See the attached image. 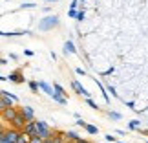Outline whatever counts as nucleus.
I'll list each match as a JSON object with an SVG mask.
<instances>
[{"label": "nucleus", "instance_id": "8", "mask_svg": "<svg viewBox=\"0 0 148 143\" xmlns=\"http://www.w3.org/2000/svg\"><path fill=\"white\" fill-rule=\"evenodd\" d=\"M5 79H9V81H13V83H24V77H22L18 72L11 73V75H9V77H5Z\"/></svg>", "mask_w": 148, "mask_h": 143}, {"label": "nucleus", "instance_id": "13", "mask_svg": "<svg viewBox=\"0 0 148 143\" xmlns=\"http://www.w3.org/2000/svg\"><path fill=\"white\" fill-rule=\"evenodd\" d=\"M84 128H86L90 134H97V132H99V128L95 127V125H88V123H86V125H84Z\"/></svg>", "mask_w": 148, "mask_h": 143}, {"label": "nucleus", "instance_id": "6", "mask_svg": "<svg viewBox=\"0 0 148 143\" xmlns=\"http://www.w3.org/2000/svg\"><path fill=\"white\" fill-rule=\"evenodd\" d=\"M71 86H73V90H75V92H77L79 95H84V97H90V94H88V90H86V88H84V86H82V84H81V83H79V81H73V83H71Z\"/></svg>", "mask_w": 148, "mask_h": 143}, {"label": "nucleus", "instance_id": "31", "mask_svg": "<svg viewBox=\"0 0 148 143\" xmlns=\"http://www.w3.org/2000/svg\"><path fill=\"white\" fill-rule=\"evenodd\" d=\"M0 81H5V77H2V75H0Z\"/></svg>", "mask_w": 148, "mask_h": 143}, {"label": "nucleus", "instance_id": "7", "mask_svg": "<svg viewBox=\"0 0 148 143\" xmlns=\"http://www.w3.org/2000/svg\"><path fill=\"white\" fill-rule=\"evenodd\" d=\"M11 123H13V127H15V128H18V130H22V128H24V125H26L24 117H22L20 114H16V116L13 117V121H11Z\"/></svg>", "mask_w": 148, "mask_h": 143}, {"label": "nucleus", "instance_id": "30", "mask_svg": "<svg viewBox=\"0 0 148 143\" xmlns=\"http://www.w3.org/2000/svg\"><path fill=\"white\" fill-rule=\"evenodd\" d=\"M44 2H57V0H44Z\"/></svg>", "mask_w": 148, "mask_h": 143}, {"label": "nucleus", "instance_id": "24", "mask_svg": "<svg viewBox=\"0 0 148 143\" xmlns=\"http://www.w3.org/2000/svg\"><path fill=\"white\" fill-rule=\"evenodd\" d=\"M22 8H27V9H31V8H35V4H29V2H27V4H22Z\"/></svg>", "mask_w": 148, "mask_h": 143}, {"label": "nucleus", "instance_id": "11", "mask_svg": "<svg viewBox=\"0 0 148 143\" xmlns=\"http://www.w3.org/2000/svg\"><path fill=\"white\" fill-rule=\"evenodd\" d=\"M9 106H13V103L8 101V99H4V97H0V112H4L5 108H9Z\"/></svg>", "mask_w": 148, "mask_h": 143}, {"label": "nucleus", "instance_id": "26", "mask_svg": "<svg viewBox=\"0 0 148 143\" xmlns=\"http://www.w3.org/2000/svg\"><path fill=\"white\" fill-rule=\"evenodd\" d=\"M88 105H90V106H92V108H99V106H97V105H95V103H93L92 99H88Z\"/></svg>", "mask_w": 148, "mask_h": 143}, {"label": "nucleus", "instance_id": "1", "mask_svg": "<svg viewBox=\"0 0 148 143\" xmlns=\"http://www.w3.org/2000/svg\"><path fill=\"white\" fill-rule=\"evenodd\" d=\"M35 128H37V136L40 140H48L51 132H49V127H48V123L46 121H35Z\"/></svg>", "mask_w": 148, "mask_h": 143}, {"label": "nucleus", "instance_id": "3", "mask_svg": "<svg viewBox=\"0 0 148 143\" xmlns=\"http://www.w3.org/2000/svg\"><path fill=\"white\" fill-rule=\"evenodd\" d=\"M20 116L24 117V121L27 123V121H33V117H35V110H33L31 106H24V108H20Z\"/></svg>", "mask_w": 148, "mask_h": 143}, {"label": "nucleus", "instance_id": "29", "mask_svg": "<svg viewBox=\"0 0 148 143\" xmlns=\"http://www.w3.org/2000/svg\"><path fill=\"white\" fill-rule=\"evenodd\" d=\"M2 64H5V59H0V66H2Z\"/></svg>", "mask_w": 148, "mask_h": 143}, {"label": "nucleus", "instance_id": "19", "mask_svg": "<svg viewBox=\"0 0 148 143\" xmlns=\"http://www.w3.org/2000/svg\"><path fill=\"white\" fill-rule=\"evenodd\" d=\"M79 8V0H71V4H70V9H77Z\"/></svg>", "mask_w": 148, "mask_h": 143}, {"label": "nucleus", "instance_id": "27", "mask_svg": "<svg viewBox=\"0 0 148 143\" xmlns=\"http://www.w3.org/2000/svg\"><path fill=\"white\" fill-rule=\"evenodd\" d=\"M108 92H112V95H117V94H115V88H113V86H108Z\"/></svg>", "mask_w": 148, "mask_h": 143}, {"label": "nucleus", "instance_id": "28", "mask_svg": "<svg viewBox=\"0 0 148 143\" xmlns=\"http://www.w3.org/2000/svg\"><path fill=\"white\" fill-rule=\"evenodd\" d=\"M75 143H88V141H84V140H81V138H79V140H75Z\"/></svg>", "mask_w": 148, "mask_h": 143}, {"label": "nucleus", "instance_id": "4", "mask_svg": "<svg viewBox=\"0 0 148 143\" xmlns=\"http://www.w3.org/2000/svg\"><path fill=\"white\" fill-rule=\"evenodd\" d=\"M24 136H27V138H31V136H37V128H35V121H27L24 125Z\"/></svg>", "mask_w": 148, "mask_h": 143}, {"label": "nucleus", "instance_id": "2", "mask_svg": "<svg viewBox=\"0 0 148 143\" xmlns=\"http://www.w3.org/2000/svg\"><path fill=\"white\" fill-rule=\"evenodd\" d=\"M59 26V17L57 15H51V17H46L42 22H40V30L42 31H48V30H53V28Z\"/></svg>", "mask_w": 148, "mask_h": 143}, {"label": "nucleus", "instance_id": "9", "mask_svg": "<svg viewBox=\"0 0 148 143\" xmlns=\"http://www.w3.org/2000/svg\"><path fill=\"white\" fill-rule=\"evenodd\" d=\"M38 88H42V90H44V92H46V94H48L49 97L53 95V88H51L48 83H44V81H42V83H38Z\"/></svg>", "mask_w": 148, "mask_h": 143}, {"label": "nucleus", "instance_id": "20", "mask_svg": "<svg viewBox=\"0 0 148 143\" xmlns=\"http://www.w3.org/2000/svg\"><path fill=\"white\" fill-rule=\"evenodd\" d=\"M110 117L112 119H121V114L119 112H110Z\"/></svg>", "mask_w": 148, "mask_h": 143}, {"label": "nucleus", "instance_id": "22", "mask_svg": "<svg viewBox=\"0 0 148 143\" xmlns=\"http://www.w3.org/2000/svg\"><path fill=\"white\" fill-rule=\"evenodd\" d=\"M71 17V19H77V9H70V13H68Z\"/></svg>", "mask_w": 148, "mask_h": 143}, {"label": "nucleus", "instance_id": "17", "mask_svg": "<svg viewBox=\"0 0 148 143\" xmlns=\"http://www.w3.org/2000/svg\"><path fill=\"white\" fill-rule=\"evenodd\" d=\"M139 127H141V123H139V121H130V128H132V130L139 128Z\"/></svg>", "mask_w": 148, "mask_h": 143}, {"label": "nucleus", "instance_id": "21", "mask_svg": "<svg viewBox=\"0 0 148 143\" xmlns=\"http://www.w3.org/2000/svg\"><path fill=\"white\" fill-rule=\"evenodd\" d=\"M68 138H70V140H73V141H75V140H79V136H77L75 132H68Z\"/></svg>", "mask_w": 148, "mask_h": 143}, {"label": "nucleus", "instance_id": "12", "mask_svg": "<svg viewBox=\"0 0 148 143\" xmlns=\"http://www.w3.org/2000/svg\"><path fill=\"white\" fill-rule=\"evenodd\" d=\"M53 92H55V94H59V95H62V97L66 95V92H64V88H62L60 84H57V83L53 84Z\"/></svg>", "mask_w": 148, "mask_h": 143}, {"label": "nucleus", "instance_id": "18", "mask_svg": "<svg viewBox=\"0 0 148 143\" xmlns=\"http://www.w3.org/2000/svg\"><path fill=\"white\" fill-rule=\"evenodd\" d=\"M16 143H27V136L20 134V136H18V140H16Z\"/></svg>", "mask_w": 148, "mask_h": 143}, {"label": "nucleus", "instance_id": "25", "mask_svg": "<svg viewBox=\"0 0 148 143\" xmlns=\"http://www.w3.org/2000/svg\"><path fill=\"white\" fill-rule=\"evenodd\" d=\"M75 72L79 73V75H86V72H84V70H82V68H77V70H75Z\"/></svg>", "mask_w": 148, "mask_h": 143}, {"label": "nucleus", "instance_id": "16", "mask_svg": "<svg viewBox=\"0 0 148 143\" xmlns=\"http://www.w3.org/2000/svg\"><path fill=\"white\" fill-rule=\"evenodd\" d=\"M29 88L33 90V92H38V83H35V81H31V83H29Z\"/></svg>", "mask_w": 148, "mask_h": 143}, {"label": "nucleus", "instance_id": "15", "mask_svg": "<svg viewBox=\"0 0 148 143\" xmlns=\"http://www.w3.org/2000/svg\"><path fill=\"white\" fill-rule=\"evenodd\" d=\"M27 143H44V140H40L38 136H31V138L27 140Z\"/></svg>", "mask_w": 148, "mask_h": 143}, {"label": "nucleus", "instance_id": "10", "mask_svg": "<svg viewBox=\"0 0 148 143\" xmlns=\"http://www.w3.org/2000/svg\"><path fill=\"white\" fill-rule=\"evenodd\" d=\"M64 51L66 53H75V44H73L71 41H66V44H64Z\"/></svg>", "mask_w": 148, "mask_h": 143}, {"label": "nucleus", "instance_id": "14", "mask_svg": "<svg viewBox=\"0 0 148 143\" xmlns=\"http://www.w3.org/2000/svg\"><path fill=\"white\" fill-rule=\"evenodd\" d=\"M44 143H62V136H59V138H49L48 140H44Z\"/></svg>", "mask_w": 148, "mask_h": 143}, {"label": "nucleus", "instance_id": "23", "mask_svg": "<svg viewBox=\"0 0 148 143\" xmlns=\"http://www.w3.org/2000/svg\"><path fill=\"white\" fill-rule=\"evenodd\" d=\"M77 20H84V11H77Z\"/></svg>", "mask_w": 148, "mask_h": 143}, {"label": "nucleus", "instance_id": "32", "mask_svg": "<svg viewBox=\"0 0 148 143\" xmlns=\"http://www.w3.org/2000/svg\"><path fill=\"white\" fill-rule=\"evenodd\" d=\"M79 2H84V0H79Z\"/></svg>", "mask_w": 148, "mask_h": 143}, {"label": "nucleus", "instance_id": "5", "mask_svg": "<svg viewBox=\"0 0 148 143\" xmlns=\"http://www.w3.org/2000/svg\"><path fill=\"white\" fill-rule=\"evenodd\" d=\"M0 114H2V117L5 119V121H13V117L16 116V114H18V112H16V108H13V106H9V108H5V110L4 112H0Z\"/></svg>", "mask_w": 148, "mask_h": 143}]
</instances>
